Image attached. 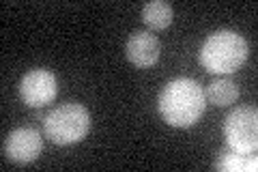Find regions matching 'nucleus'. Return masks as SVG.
<instances>
[{
	"mask_svg": "<svg viewBox=\"0 0 258 172\" xmlns=\"http://www.w3.org/2000/svg\"><path fill=\"white\" fill-rule=\"evenodd\" d=\"M207 108V97L196 80L176 78L159 93L157 110L170 127H191L200 121Z\"/></svg>",
	"mask_w": 258,
	"mask_h": 172,
	"instance_id": "f257e3e1",
	"label": "nucleus"
},
{
	"mask_svg": "<svg viewBox=\"0 0 258 172\" xmlns=\"http://www.w3.org/2000/svg\"><path fill=\"white\" fill-rule=\"evenodd\" d=\"M247 41L235 30H215L200 47V65L209 73L228 76L247 61Z\"/></svg>",
	"mask_w": 258,
	"mask_h": 172,
	"instance_id": "f03ea898",
	"label": "nucleus"
},
{
	"mask_svg": "<svg viewBox=\"0 0 258 172\" xmlns=\"http://www.w3.org/2000/svg\"><path fill=\"white\" fill-rule=\"evenodd\" d=\"M43 132L45 138H50L58 146L82 142L91 132V114L80 103H62L47 112L43 119Z\"/></svg>",
	"mask_w": 258,
	"mask_h": 172,
	"instance_id": "7ed1b4c3",
	"label": "nucleus"
},
{
	"mask_svg": "<svg viewBox=\"0 0 258 172\" xmlns=\"http://www.w3.org/2000/svg\"><path fill=\"white\" fill-rule=\"evenodd\" d=\"M224 136L230 149L239 153H256L258 146V114L252 105L235 108L224 121Z\"/></svg>",
	"mask_w": 258,
	"mask_h": 172,
	"instance_id": "20e7f679",
	"label": "nucleus"
},
{
	"mask_svg": "<svg viewBox=\"0 0 258 172\" xmlns=\"http://www.w3.org/2000/svg\"><path fill=\"white\" fill-rule=\"evenodd\" d=\"M58 95L56 76L47 69H32L20 82V97L28 108H43Z\"/></svg>",
	"mask_w": 258,
	"mask_h": 172,
	"instance_id": "39448f33",
	"label": "nucleus"
},
{
	"mask_svg": "<svg viewBox=\"0 0 258 172\" xmlns=\"http://www.w3.org/2000/svg\"><path fill=\"white\" fill-rule=\"evenodd\" d=\"M43 149V138L37 129L32 127H18L7 136L5 140V155L7 159L13 163H20V166H26L32 163Z\"/></svg>",
	"mask_w": 258,
	"mask_h": 172,
	"instance_id": "423d86ee",
	"label": "nucleus"
},
{
	"mask_svg": "<svg viewBox=\"0 0 258 172\" xmlns=\"http://www.w3.org/2000/svg\"><path fill=\"white\" fill-rule=\"evenodd\" d=\"M161 45L155 35H151L147 30H136L134 35H129L125 43V56L127 61L136 65V67H151L159 61Z\"/></svg>",
	"mask_w": 258,
	"mask_h": 172,
	"instance_id": "0eeeda50",
	"label": "nucleus"
},
{
	"mask_svg": "<svg viewBox=\"0 0 258 172\" xmlns=\"http://www.w3.org/2000/svg\"><path fill=\"white\" fill-rule=\"evenodd\" d=\"M213 168L220 172H256L258 159L254 153H239L228 146L217 155Z\"/></svg>",
	"mask_w": 258,
	"mask_h": 172,
	"instance_id": "6e6552de",
	"label": "nucleus"
},
{
	"mask_svg": "<svg viewBox=\"0 0 258 172\" xmlns=\"http://www.w3.org/2000/svg\"><path fill=\"white\" fill-rule=\"evenodd\" d=\"M142 20L153 30H164L172 24V7L166 0H153L142 9Z\"/></svg>",
	"mask_w": 258,
	"mask_h": 172,
	"instance_id": "1a4fd4ad",
	"label": "nucleus"
},
{
	"mask_svg": "<svg viewBox=\"0 0 258 172\" xmlns=\"http://www.w3.org/2000/svg\"><path fill=\"white\" fill-rule=\"evenodd\" d=\"M205 97H207L209 103H215V105H220V108H226V105L235 103L239 99V86L232 80H226V78L215 80L207 86Z\"/></svg>",
	"mask_w": 258,
	"mask_h": 172,
	"instance_id": "9d476101",
	"label": "nucleus"
}]
</instances>
